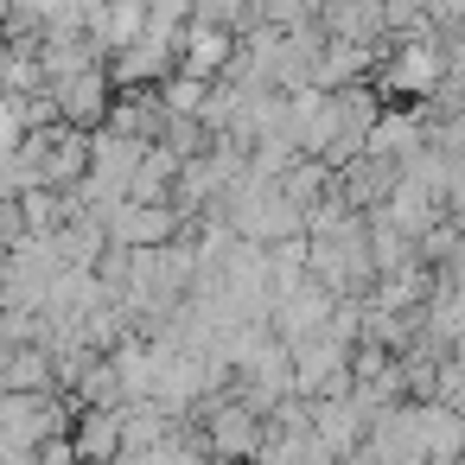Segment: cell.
<instances>
[{
	"label": "cell",
	"mask_w": 465,
	"mask_h": 465,
	"mask_svg": "<svg viewBox=\"0 0 465 465\" xmlns=\"http://www.w3.org/2000/svg\"><path fill=\"white\" fill-rule=\"evenodd\" d=\"M262 440H268V414H255V408L236 401V395H211V401H204V446H211L223 465L262 459Z\"/></svg>",
	"instance_id": "obj_2"
},
{
	"label": "cell",
	"mask_w": 465,
	"mask_h": 465,
	"mask_svg": "<svg viewBox=\"0 0 465 465\" xmlns=\"http://www.w3.org/2000/svg\"><path fill=\"white\" fill-rule=\"evenodd\" d=\"M20 192H77L90 179V134L52 122L20 141Z\"/></svg>",
	"instance_id": "obj_1"
},
{
	"label": "cell",
	"mask_w": 465,
	"mask_h": 465,
	"mask_svg": "<svg viewBox=\"0 0 465 465\" xmlns=\"http://www.w3.org/2000/svg\"><path fill=\"white\" fill-rule=\"evenodd\" d=\"M26 242V217H20V198H0V255Z\"/></svg>",
	"instance_id": "obj_4"
},
{
	"label": "cell",
	"mask_w": 465,
	"mask_h": 465,
	"mask_svg": "<svg viewBox=\"0 0 465 465\" xmlns=\"http://www.w3.org/2000/svg\"><path fill=\"white\" fill-rule=\"evenodd\" d=\"M64 452L84 465H115L122 459V408H77L64 427Z\"/></svg>",
	"instance_id": "obj_3"
}]
</instances>
